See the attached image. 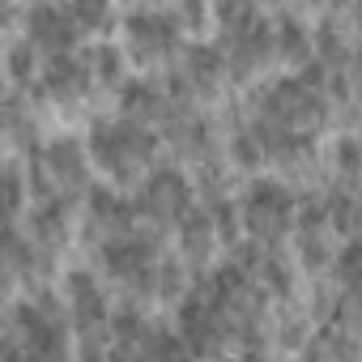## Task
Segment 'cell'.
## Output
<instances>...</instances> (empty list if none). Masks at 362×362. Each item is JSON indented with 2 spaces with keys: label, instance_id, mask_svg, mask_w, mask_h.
<instances>
[{
  "label": "cell",
  "instance_id": "20",
  "mask_svg": "<svg viewBox=\"0 0 362 362\" xmlns=\"http://www.w3.org/2000/svg\"><path fill=\"white\" fill-rule=\"evenodd\" d=\"M90 69H94V77L98 81H119V52L115 47H94L90 52Z\"/></svg>",
  "mask_w": 362,
  "mask_h": 362
},
{
  "label": "cell",
  "instance_id": "9",
  "mask_svg": "<svg viewBox=\"0 0 362 362\" xmlns=\"http://www.w3.org/2000/svg\"><path fill=\"white\" fill-rule=\"evenodd\" d=\"M69 298H73V324L77 332H98L107 324V307H103V294L94 286L90 273H69Z\"/></svg>",
  "mask_w": 362,
  "mask_h": 362
},
{
  "label": "cell",
  "instance_id": "10",
  "mask_svg": "<svg viewBox=\"0 0 362 362\" xmlns=\"http://www.w3.org/2000/svg\"><path fill=\"white\" fill-rule=\"evenodd\" d=\"M90 214H94V222L111 235V239H124V235H132V222H136V205H128V201H119L115 192H107V188H94L90 192Z\"/></svg>",
  "mask_w": 362,
  "mask_h": 362
},
{
  "label": "cell",
  "instance_id": "24",
  "mask_svg": "<svg viewBox=\"0 0 362 362\" xmlns=\"http://www.w3.org/2000/svg\"><path fill=\"white\" fill-rule=\"evenodd\" d=\"M9 73H13V81H30V73H35V43H18L13 52H9Z\"/></svg>",
  "mask_w": 362,
  "mask_h": 362
},
{
  "label": "cell",
  "instance_id": "1",
  "mask_svg": "<svg viewBox=\"0 0 362 362\" xmlns=\"http://www.w3.org/2000/svg\"><path fill=\"white\" fill-rule=\"evenodd\" d=\"M158 149V136L136 124V119H124V124H94L90 132V153L103 170H111L119 184L136 175V166H145Z\"/></svg>",
  "mask_w": 362,
  "mask_h": 362
},
{
  "label": "cell",
  "instance_id": "17",
  "mask_svg": "<svg viewBox=\"0 0 362 362\" xmlns=\"http://www.w3.org/2000/svg\"><path fill=\"white\" fill-rule=\"evenodd\" d=\"M111 332H115V341H119V354H141V345H145V337H149L153 328L145 324V315H141V311L124 307V311H115Z\"/></svg>",
  "mask_w": 362,
  "mask_h": 362
},
{
  "label": "cell",
  "instance_id": "18",
  "mask_svg": "<svg viewBox=\"0 0 362 362\" xmlns=\"http://www.w3.org/2000/svg\"><path fill=\"white\" fill-rule=\"evenodd\" d=\"M277 52H281L286 60H294V64H307L311 43H307V30H303L294 18H286V22L277 26Z\"/></svg>",
  "mask_w": 362,
  "mask_h": 362
},
{
  "label": "cell",
  "instance_id": "12",
  "mask_svg": "<svg viewBox=\"0 0 362 362\" xmlns=\"http://www.w3.org/2000/svg\"><path fill=\"white\" fill-rule=\"evenodd\" d=\"M43 158H47V166H52L60 188H86V158H81L77 141H56Z\"/></svg>",
  "mask_w": 362,
  "mask_h": 362
},
{
  "label": "cell",
  "instance_id": "2",
  "mask_svg": "<svg viewBox=\"0 0 362 362\" xmlns=\"http://www.w3.org/2000/svg\"><path fill=\"white\" fill-rule=\"evenodd\" d=\"M294 218V201L281 184H269V179H256L247 201H243V222L252 230V239L269 243V239H281V230L290 226Z\"/></svg>",
  "mask_w": 362,
  "mask_h": 362
},
{
  "label": "cell",
  "instance_id": "5",
  "mask_svg": "<svg viewBox=\"0 0 362 362\" xmlns=\"http://www.w3.org/2000/svg\"><path fill=\"white\" fill-rule=\"evenodd\" d=\"M26 30H30V43H35V47H47L52 56H60V52H73V43H77V35H81L77 18H73L69 9H52V5H39V9H30V18H26Z\"/></svg>",
  "mask_w": 362,
  "mask_h": 362
},
{
  "label": "cell",
  "instance_id": "14",
  "mask_svg": "<svg viewBox=\"0 0 362 362\" xmlns=\"http://www.w3.org/2000/svg\"><path fill=\"white\" fill-rule=\"evenodd\" d=\"M218 22H222V43H235V39H243L260 18H256V5H252V0H218Z\"/></svg>",
  "mask_w": 362,
  "mask_h": 362
},
{
  "label": "cell",
  "instance_id": "16",
  "mask_svg": "<svg viewBox=\"0 0 362 362\" xmlns=\"http://www.w3.org/2000/svg\"><path fill=\"white\" fill-rule=\"evenodd\" d=\"M30 226H35V239H39V243L56 247V243L64 239V201H60V197H47V201H39V209H35Z\"/></svg>",
  "mask_w": 362,
  "mask_h": 362
},
{
  "label": "cell",
  "instance_id": "32",
  "mask_svg": "<svg viewBox=\"0 0 362 362\" xmlns=\"http://www.w3.org/2000/svg\"><path fill=\"white\" fill-rule=\"evenodd\" d=\"M205 22V0H184V26H201Z\"/></svg>",
  "mask_w": 362,
  "mask_h": 362
},
{
  "label": "cell",
  "instance_id": "13",
  "mask_svg": "<svg viewBox=\"0 0 362 362\" xmlns=\"http://www.w3.org/2000/svg\"><path fill=\"white\" fill-rule=\"evenodd\" d=\"M119 107H124V115L136 119V124H145V119H153V115H166V103H162V94H158L149 81H132V86H124Z\"/></svg>",
  "mask_w": 362,
  "mask_h": 362
},
{
  "label": "cell",
  "instance_id": "22",
  "mask_svg": "<svg viewBox=\"0 0 362 362\" xmlns=\"http://www.w3.org/2000/svg\"><path fill=\"white\" fill-rule=\"evenodd\" d=\"M354 222H358L354 201H349V197H332V201H328V226L345 235V230H354Z\"/></svg>",
  "mask_w": 362,
  "mask_h": 362
},
{
  "label": "cell",
  "instance_id": "27",
  "mask_svg": "<svg viewBox=\"0 0 362 362\" xmlns=\"http://www.w3.org/2000/svg\"><path fill=\"white\" fill-rule=\"evenodd\" d=\"M158 290H162L166 298H170V294H179V290H184V273H179L175 264H166V269L158 273Z\"/></svg>",
  "mask_w": 362,
  "mask_h": 362
},
{
  "label": "cell",
  "instance_id": "26",
  "mask_svg": "<svg viewBox=\"0 0 362 362\" xmlns=\"http://www.w3.org/2000/svg\"><path fill=\"white\" fill-rule=\"evenodd\" d=\"M230 153H235V162H243V166H256V162L264 158V145L256 141V132H247V136H239V141L230 145Z\"/></svg>",
  "mask_w": 362,
  "mask_h": 362
},
{
  "label": "cell",
  "instance_id": "6",
  "mask_svg": "<svg viewBox=\"0 0 362 362\" xmlns=\"http://www.w3.org/2000/svg\"><path fill=\"white\" fill-rule=\"evenodd\" d=\"M18 324H22L30 358H64V328L56 324L52 311H43L39 303H22L18 307Z\"/></svg>",
  "mask_w": 362,
  "mask_h": 362
},
{
  "label": "cell",
  "instance_id": "8",
  "mask_svg": "<svg viewBox=\"0 0 362 362\" xmlns=\"http://www.w3.org/2000/svg\"><path fill=\"white\" fill-rule=\"evenodd\" d=\"M43 90H52L60 103H73V98H81V94L90 90V64H86V60H77V56H69V52L52 56V60H47Z\"/></svg>",
  "mask_w": 362,
  "mask_h": 362
},
{
  "label": "cell",
  "instance_id": "3",
  "mask_svg": "<svg viewBox=\"0 0 362 362\" xmlns=\"http://www.w3.org/2000/svg\"><path fill=\"white\" fill-rule=\"evenodd\" d=\"M260 111H264L269 119H281V124L307 132V128H315V124L324 119V98H320L311 86H303L298 77H290V81H277V86L264 90Z\"/></svg>",
  "mask_w": 362,
  "mask_h": 362
},
{
  "label": "cell",
  "instance_id": "19",
  "mask_svg": "<svg viewBox=\"0 0 362 362\" xmlns=\"http://www.w3.org/2000/svg\"><path fill=\"white\" fill-rule=\"evenodd\" d=\"M69 13L77 18L81 30H98V26H107V0H73Z\"/></svg>",
  "mask_w": 362,
  "mask_h": 362
},
{
  "label": "cell",
  "instance_id": "33",
  "mask_svg": "<svg viewBox=\"0 0 362 362\" xmlns=\"http://www.w3.org/2000/svg\"><path fill=\"white\" fill-rule=\"evenodd\" d=\"M354 230H362V205H358V222H354Z\"/></svg>",
  "mask_w": 362,
  "mask_h": 362
},
{
  "label": "cell",
  "instance_id": "21",
  "mask_svg": "<svg viewBox=\"0 0 362 362\" xmlns=\"http://www.w3.org/2000/svg\"><path fill=\"white\" fill-rule=\"evenodd\" d=\"M184 349H188V341H179L170 332H149L145 345H141V354H153V358H175V354H184Z\"/></svg>",
  "mask_w": 362,
  "mask_h": 362
},
{
  "label": "cell",
  "instance_id": "7",
  "mask_svg": "<svg viewBox=\"0 0 362 362\" xmlns=\"http://www.w3.org/2000/svg\"><path fill=\"white\" fill-rule=\"evenodd\" d=\"M179 39L175 18H158V13H132L128 18V47L136 60H153L162 52H170Z\"/></svg>",
  "mask_w": 362,
  "mask_h": 362
},
{
  "label": "cell",
  "instance_id": "11",
  "mask_svg": "<svg viewBox=\"0 0 362 362\" xmlns=\"http://www.w3.org/2000/svg\"><path fill=\"white\" fill-rule=\"evenodd\" d=\"M184 226H179V243H184V256L188 260H209V247H214V214L209 209H188L184 218H179Z\"/></svg>",
  "mask_w": 362,
  "mask_h": 362
},
{
  "label": "cell",
  "instance_id": "23",
  "mask_svg": "<svg viewBox=\"0 0 362 362\" xmlns=\"http://www.w3.org/2000/svg\"><path fill=\"white\" fill-rule=\"evenodd\" d=\"M209 214H214V226H218V235H222V239H235V235H239V214H235V205H230V201L214 197Z\"/></svg>",
  "mask_w": 362,
  "mask_h": 362
},
{
  "label": "cell",
  "instance_id": "28",
  "mask_svg": "<svg viewBox=\"0 0 362 362\" xmlns=\"http://www.w3.org/2000/svg\"><path fill=\"white\" fill-rule=\"evenodd\" d=\"M320 47H324V60H332V64L341 60V43H337V30H332V26L320 30Z\"/></svg>",
  "mask_w": 362,
  "mask_h": 362
},
{
  "label": "cell",
  "instance_id": "25",
  "mask_svg": "<svg viewBox=\"0 0 362 362\" xmlns=\"http://www.w3.org/2000/svg\"><path fill=\"white\" fill-rule=\"evenodd\" d=\"M303 264L307 269H324L328 264V247H324L320 230H303Z\"/></svg>",
  "mask_w": 362,
  "mask_h": 362
},
{
  "label": "cell",
  "instance_id": "31",
  "mask_svg": "<svg viewBox=\"0 0 362 362\" xmlns=\"http://www.w3.org/2000/svg\"><path fill=\"white\" fill-rule=\"evenodd\" d=\"M337 162H341L345 170H358V145H354V141H341V145H337Z\"/></svg>",
  "mask_w": 362,
  "mask_h": 362
},
{
  "label": "cell",
  "instance_id": "30",
  "mask_svg": "<svg viewBox=\"0 0 362 362\" xmlns=\"http://www.w3.org/2000/svg\"><path fill=\"white\" fill-rule=\"evenodd\" d=\"M298 81H303V86H311V90H320V81H324V64H320V60H311V64H303V73H298Z\"/></svg>",
  "mask_w": 362,
  "mask_h": 362
},
{
  "label": "cell",
  "instance_id": "29",
  "mask_svg": "<svg viewBox=\"0 0 362 362\" xmlns=\"http://www.w3.org/2000/svg\"><path fill=\"white\" fill-rule=\"evenodd\" d=\"M5 201H9V218L18 214V205H22V184H18V170H9V179H5Z\"/></svg>",
  "mask_w": 362,
  "mask_h": 362
},
{
  "label": "cell",
  "instance_id": "4",
  "mask_svg": "<svg viewBox=\"0 0 362 362\" xmlns=\"http://www.w3.org/2000/svg\"><path fill=\"white\" fill-rule=\"evenodd\" d=\"M188 201H192L188 179L179 175V170H158L149 184H145L136 209H141L145 218H153V222H179V218L188 214Z\"/></svg>",
  "mask_w": 362,
  "mask_h": 362
},
{
  "label": "cell",
  "instance_id": "34",
  "mask_svg": "<svg viewBox=\"0 0 362 362\" xmlns=\"http://www.w3.org/2000/svg\"><path fill=\"white\" fill-rule=\"evenodd\" d=\"M332 5H345V0H332Z\"/></svg>",
  "mask_w": 362,
  "mask_h": 362
},
{
  "label": "cell",
  "instance_id": "15",
  "mask_svg": "<svg viewBox=\"0 0 362 362\" xmlns=\"http://www.w3.org/2000/svg\"><path fill=\"white\" fill-rule=\"evenodd\" d=\"M222 64H226V56L218 47H205V43L188 47V81L197 90H214V81L222 77Z\"/></svg>",
  "mask_w": 362,
  "mask_h": 362
}]
</instances>
